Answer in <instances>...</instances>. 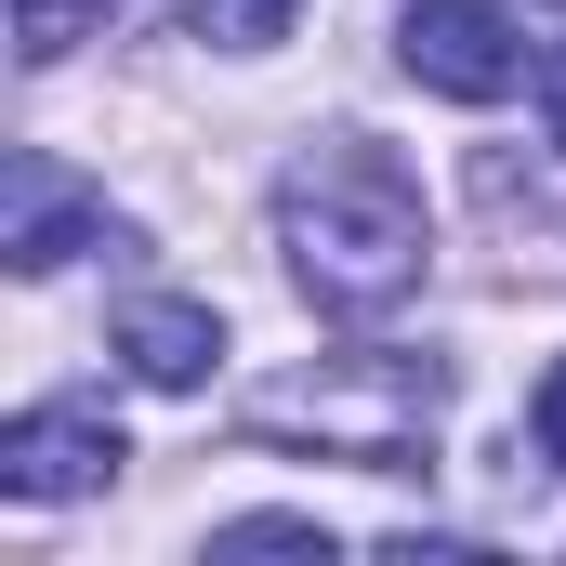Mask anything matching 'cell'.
Returning <instances> with one entry per match:
<instances>
[{
	"instance_id": "1",
	"label": "cell",
	"mask_w": 566,
	"mask_h": 566,
	"mask_svg": "<svg viewBox=\"0 0 566 566\" xmlns=\"http://www.w3.org/2000/svg\"><path fill=\"white\" fill-rule=\"evenodd\" d=\"M277 238H290V277L316 290L329 316L409 303V290H422V251H434L422 185H409V158H382V145H316L277 185Z\"/></svg>"
},
{
	"instance_id": "2",
	"label": "cell",
	"mask_w": 566,
	"mask_h": 566,
	"mask_svg": "<svg viewBox=\"0 0 566 566\" xmlns=\"http://www.w3.org/2000/svg\"><path fill=\"white\" fill-rule=\"evenodd\" d=\"M396 53H409V80L448 93V106H501V93L527 80V40H514L501 0H409Z\"/></svg>"
},
{
	"instance_id": "3",
	"label": "cell",
	"mask_w": 566,
	"mask_h": 566,
	"mask_svg": "<svg viewBox=\"0 0 566 566\" xmlns=\"http://www.w3.org/2000/svg\"><path fill=\"white\" fill-rule=\"evenodd\" d=\"M119 422L106 409H27V422L0 434V488L13 501H80V488H119Z\"/></svg>"
},
{
	"instance_id": "4",
	"label": "cell",
	"mask_w": 566,
	"mask_h": 566,
	"mask_svg": "<svg viewBox=\"0 0 566 566\" xmlns=\"http://www.w3.org/2000/svg\"><path fill=\"white\" fill-rule=\"evenodd\" d=\"M119 369L158 382V396H198V382L224 369V316H211V303H133V316H119Z\"/></svg>"
},
{
	"instance_id": "5",
	"label": "cell",
	"mask_w": 566,
	"mask_h": 566,
	"mask_svg": "<svg viewBox=\"0 0 566 566\" xmlns=\"http://www.w3.org/2000/svg\"><path fill=\"white\" fill-rule=\"evenodd\" d=\"M80 238H93V211H80V198H53V185L27 171V185H13V277H53Z\"/></svg>"
},
{
	"instance_id": "6",
	"label": "cell",
	"mask_w": 566,
	"mask_h": 566,
	"mask_svg": "<svg viewBox=\"0 0 566 566\" xmlns=\"http://www.w3.org/2000/svg\"><path fill=\"white\" fill-rule=\"evenodd\" d=\"M290 13H303V0H185V40H211V53H264V40H290Z\"/></svg>"
},
{
	"instance_id": "7",
	"label": "cell",
	"mask_w": 566,
	"mask_h": 566,
	"mask_svg": "<svg viewBox=\"0 0 566 566\" xmlns=\"http://www.w3.org/2000/svg\"><path fill=\"white\" fill-rule=\"evenodd\" d=\"M93 13H106V0H13V40H27V66H53V53L93 27Z\"/></svg>"
},
{
	"instance_id": "8",
	"label": "cell",
	"mask_w": 566,
	"mask_h": 566,
	"mask_svg": "<svg viewBox=\"0 0 566 566\" xmlns=\"http://www.w3.org/2000/svg\"><path fill=\"white\" fill-rule=\"evenodd\" d=\"M224 554H329V527H316V514H238Z\"/></svg>"
},
{
	"instance_id": "9",
	"label": "cell",
	"mask_w": 566,
	"mask_h": 566,
	"mask_svg": "<svg viewBox=\"0 0 566 566\" xmlns=\"http://www.w3.org/2000/svg\"><path fill=\"white\" fill-rule=\"evenodd\" d=\"M541 448H554V461H566V356H554V369H541Z\"/></svg>"
},
{
	"instance_id": "10",
	"label": "cell",
	"mask_w": 566,
	"mask_h": 566,
	"mask_svg": "<svg viewBox=\"0 0 566 566\" xmlns=\"http://www.w3.org/2000/svg\"><path fill=\"white\" fill-rule=\"evenodd\" d=\"M541 106H554V158H566V53L541 66Z\"/></svg>"
}]
</instances>
